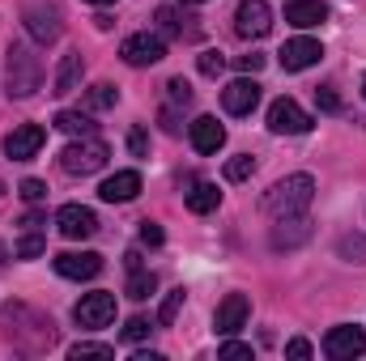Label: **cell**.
Listing matches in <instances>:
<instances>
[{
  "label": "cell",
  "mask_w": 366,
  "mask_h": 361,
  "mask_svg": "<svg viewBox=\"0 0 366 361\" xmlns=\"http://www.w3.org/2000/svg\"><path fill=\"white\" fill-rule=\"evenodd\" d=\"M167 106H192V86L183 81V77H175V81H167Z\"/></svg>",
  "instance_id": "obj_31"
},
{
  "label": "cell",
  "mask_w": 366,
  "mask_h": 361,
  "mask_svg": "<svg viewBox=\"0 0 366 361\" xmlns=\"http://www.w3.org/2000/svg\"><path fill=\"white\" fill-rule=\"evenodd\" d=\"M115 102H119V90L111 81H98V86L86 90V111H111Z\"/></svg>",
  "instance_id": "obj_25"
},
{
  "label": "cell",
  "mask_w": 366,
  "mask_h": 361,
  "mask_svg": "<svg viewBox=\"0 0 366 361\" xmlns=\"http://www.w3.org/2000/svg\"><path fill=\"white\" fill-rule=\"evenodd\" d=\"M98 195H102L107 204H128V200L141 195V175H137V171H115L111 179H102Z\"/></svg>",
  "instance_id": "obj_17"
},
{
  "label": "cell",
  "mask_w": 366,
  "mask_h": 361,
  "mask_svg": "<svg viewBox=\"0 0 366 361\" xmlns=\"http://www.w3.org/2000/svg\"><path fill=\"white\" fill-rule=\"evenodd\" d=\"M141 243H145V247H162V243H167L162 225H158V221H141Z\"/></svg>",
  "instance_id": "obj_38"
},
{
  "label": "cell",
  "mask_w": 366,
  "mask_h": 361,
  "mask_svg": "<svg viewBox=\"0 0 366 361\" xmlns=\"http://www.w3.org/2000/svg\"><path fill=\"white\" fill-rule=\"evenodd\" d=\"M247 315H252V302H247V293H226V298L217 302L213 332H217V336H234L239 327H247Z\"/></svg>",
  "instance_id": "obj_10"
},
{
  "label": "cell",
  "mask_w": 366,
  "mask_h": 361,
  "mask_svg": "<svg viewBox=\"0 0 366 361\" xmlns=\"http://www.w3.org/2000/svg\"><path fill=\"white\" fill-rule=\"evenodd\" d=\"M154 289H158V276H154V272H145V268H137L132 276H128V289H124V293H128L132 302H145Z\"/></svg>",
  "instance_id": "obj_26"
},
{
  "label": "cell",
  "mask_w": 366,
  "mask_h": 361,
  "mask_svg": "<svg viewBox=\"0 0 366 361\" xmlns=\"http://www.w3.org/2000/svg\"><path fill=\"white\" fill-rule=\"evenodd\" d=\"M311 123L315 119L294 98H277L269 106V132H277V136H302V132H311Z\"/></svg>",
  "instance_id": "obj_5"
},
{
  "label": "cell",
  "mask_w": 366,
  "mask_h": 361,
  "mask_svg": "<svg viewBox=\"0 0 366 361\" xmlns=\"http://www.w3.org/2000/svg\"><path fill=\"white\" fill-rule=\"evenodd\" d=\"M196 64H200V73H204V77H217V73L226 68V56H222V51H200V60H196Z\"/></svg>",
  "instance_id": "obj_33"
},
{
  "label": "cell",
  "mask_w": 366,
  "mask_h": 361,
  "mask_svg": "<svg viewBox=\"0 0 366 361\" xmlns=\"http://www.w3.org/2000/svg\"><path fill=\"white\" fill-rule=\"evenodd\" d=\"M43 141H47V132H43L39 123H21V128H13V132L4 136V153H9L13 162H30V158L43 149Z\"/></svg>",
  "instance_id": "obj_12"
},
{
  "label": "cell",
  "mask_w": 366,
  "mask_h": 361,
  "mask_svg": "<svg viewBox=\"0 0 366 361\" xmlns=\"http://www.w3.org/2000/svg\"><path fill=\"white\" fill-rule=\"evenodd\" d=\"M21 200H30V204H39V200H47V183L43 179H21Z\"/></svg>",
  "instance_id": "obj_36"
},
{
  "label": "cell",
  "mask_w": 366,
  "mask_h": 361,
  "mask_svg": "<svg viewBox=\"0 0 366 361\" xmlns=\"http://www.w3.org/2000/svg\"><path fill=\"white\" fill-rule=\"evenodd\" d=\"M119 56H124V64H132V68H149V64H158L162 56H167V39L162 34H128L124 39V47H119Z\"/></svg>",
  "instance_id": "obj_6"
},
{
  "label": "cell",
  "mask_w": 366,
  "mask_h": 361,
  "mask_svg": "<svg viewBox=\"0 0 366 361\" xmlns=\"http://www.w3.org/2000/svg\"><path fill=\"white\" fill-rule=\"evenodd\" d=\"M149 332H154V323H149V319H141V315H132V319L124 323V340H128V345H137V340H145Z\"/></svg>",
  "instance_id": "obj_32"
},
{
  "label": "cell",
  "mask_w": 366,
  "mask_h": 361,
  "mask_svg": "<svg viewBox=\"0 0 366 361\" xmlns=\"http://www.w3.org/2000/svg\"><path fill=\"white\" fill-rule=\"evenodd\" d=\"M154 21H158V30H162L167 39H196V34H200L196 17H187V13L171 9V4H162V9L154 13Z\"/></svg>",
  "instance_id": "obj_20"
},
{
  "label": "cell",
  "mask_w": 366,
  "mask_h": 361,
  "mask_svg": "<svg viewBox=\"0 0 366 361\" xmlns=\"http://www.w3.org/2000/svg\"><path fill=\"white\" fill-rule=\"evenodd\" d=\"M128 149H132V158H145L149 153V132L145 128H132L128 132Z\"/></svg>",
  "instance_id": "obj_37"
},
{
  "label": "cell",
  "mask_w": 366,
  "mask_h": 361,
  "mask_svg": "<svg viewBox=\"0 0 366 361\" xmlns=\"http://www.w3.org/2000/svg\"><path fill=\"white\" fill-rule=\"evenodd\" d=\"M51 264H56V272H60L64 280H94V276L102 272V255H94V251H64V255H56Z\"/></svg>",
  "instance_id": "obj_14"
},
{
  "label": "cell",
  "mask_w": 366,
  "mask_h": 361,
  "mask_svg": "<svg viewBox=\"0 0 366 361\" xmlns=\"http://www.w3.org/2000/svg\"><path fill=\"white\" fill-rule=\"evenodd\" d=\"M90 4H115V0H90Z\"/></svg>",
  "instance_id": "obj_46"
},
{
  "label": "cell",
  "mask_w": 366,
  "mask_h": 361,
  "mask_svg": "<svg viewBox=\"0 0 366 361\" xmlns=\"http://www.w3.org/2000/svg\"><path fill=\"white\" fill-rule=\"evenodd\" d=\"M234 30H239L243 39H264V34L273 30V9H269V0H243L239 13H234Z\"/></svg>",
  "instance_id": "obj_11"
},
{
  "label": "cell",
  "mask_w": 366,
  "mask_h": 361,
  "mask_svg": "<svg viewBox=\"0 0 366 361\" xmlns=\"http://www.w3.org/2000/svg\"><path fill=\"white\" fill-rule=\"evenodd\" d=\"M281 68L285 73H302V68H311V64H320V56H324V47L315 43V39H290L281 51Z\"/></svg>",
  "instance_id": "obj_15"
},
{
  "label": "cell",
  "mask_w": 366,
  "mask_h": 361,
  "mask_svg": "<svg viewBox=\"0 0 366 361\" xmlns=\"http://www.w3.org/2000/svg\"><path fill=\"white\" fill-rule=\"evenodd\" d=\"M187 132H192V149H196V153H217V149L226 145V128H222L213 115H200Z\"/></svg>",
  "instance_id": "obj_19"
},
{
  "label": "cell",
  "mask_w": 366,
  "mask_h": 361,
  "mask_svg": "<svg viewBox=\"0 0 366 361\" xmlns=\"http://www.w3.org/2000/svg\"><path fill=\"white\" fill-rule=\"evenodd\" d=\"M315 102H320V111H328V115L341 111V93L332 90V86H320V90H315Z\"/></svg>",
  "instance_id": "obj_35"
},
{
  "label": "cell",
  "mask_w": 366,
  "mask_h": 361,
  "mask_svg": "<svg viewBox=\"0 0 366 361\" xmlns=\"http://www.w3.org/2000/svg\"><path fill=\"white\" fill-rule=\"evenodd\" d=\"M111 149L98 141V136H73V145L60 149V171L64 175H98L107 166Z\"/></svg>",
  "instance_id": "obj_4"
},
{
  "label": "cell",
  "mask_w": 366,
  "mask_h": 361,
  "mask_svg": "<svg viewBox=\"0 0 366 361\" xmlns=\"http://www.w3.org/2000/svg\"><path fill=\"white\" fill-rule=\"evenodd\" d=\"M183 302H187V289H183V285H179V289H171V293L162 298V306H158V323H162V327H171V323L179 319Z\"/></svg>",
  "instance_id": "obj_28"
},
{
  "label": "cell",
  "mask_w": 366,
  "mask_h": 361,
  "mask_svg": "<svg viewBox=\"0 0 366 361\" xmlns=\"http://www.w3.org/2000/svg\"><path fill=\"white\" fill-rule=\"evenodd\" d=\"M217 357H222V361H252V345H239V340H226V345L217 349Z\"/></svg>",
  "instance_id": "obj_34"
},
{
  "label": "cell",
  "mask_w": 366,
  "mask_h": 361,
  "mask_svg": "<svg viewBox=\"0 0 366 361\" xmlns=\"http://www.w3.org/2000/svg\"><path fill=\"white\" fill-rule=\"evenodd\" d=\"M311 238V221H307V213L302 217H281L273 225V247L277 251H294V247H302Z\"/></svg>",
  "instance_id": "obj_18"
},
{
  "label": "cell",
  "mask_w": 366,
  "mask_h": 361,
  "mask_svg": "<svg viewBox=\"0 0 366 361\" xmlns=\"http://www.w3.org/2000/svg\"><path fill=\"white\" fill-rule=\"evenodd\" d=\"M183 4H204V0H183Z\"/></svg>",
  "instance_id": "obj_47"
},
{
  "label": "cell",
  "mask_w": 366,
  "mask_h": 361,
  "mask_svg": "<svg viewBox=\"0 0 366 361\" xmlns=\"http://www.w3.org/2000/svg\"><path fill=\"white\" fill-rule=\"evenodd\" d=\"M4 77H9V98H30L43 86V64L26 43H13L4 51Z\"/></svg>",
  "instance_id": "obj_3"
},
{
  "label": "cell",
  "mask_w": 366,
  "mask_h": 361,
  "mask_svg": "<svg viewBox=\"0 0 366 361\" xmlns=\"http://www.w3.org/2000/svg\"><path fill=\"white\" fill-rule=\"evenodd\" d=\"M324 17H328V4H324V0H290V4H285V21L298 26V30H311V26H320Z\"/></svg>",
  "instance_id": "obj_22"
},
{
  "label": "cell",
  "mask_w": 366,
  "mask_h": 361,
  "mask_svg": "<svg viewBox=\"0 0 366 361\" xmlns=\"http://www.w3.org/2000/svg\"><path fill=\"white\" fill-rule=\"evenodd\" d=\"M222 106H226L230 115H252V111L260 106V86H256L252 77H239V81H230V86L222 90Z\"/></svg>",
  "instance_id": "obj_16"
},
{
  "label": "cell",
  "mask_w": 366,
  "mask_h": 361,
  "mask_svg": "<svg viewBox=\"0 0 366 361\" xmlns=\"http://www.w3.org/2000/svg\"><path fill=\"white\" fill-rule=\"evenodd\" d=\"M43 251H47V238H43L39 230H26V234L17 238V247H13V255H17V260H39Z\"/></svg>",
  "instance_id": "obj_27"
},
{
  "label": "cell",
  "mask_w": 366,
  "mask_h": 361,
  "mask_svg": "<svg viewBox=\"0 0 366 361\" xmlns=\"http://www.w3.org/2000/svg\"><path fill=\"white\" fill-rule=\"evenodd\" d=\"M311 200H315V179L311 175H285V179H277L269 191H264V200H260V208L281 221V217H302L307 208H311Z\"/></svg>",
  "instance_id": "obj_1"
},
{
  "label": "cell",
  "mask_w": 366,
  "mask_h": 361,
  "mask_svg": "<svg viewBox=\"0 0 366 361\" xmlns=\"http://www.w3.org/2000/svg\"><path fill=\"white\" fill-rule=\"evenodd\" d=\"M362 93H366V77H362Z\"/></svg>",
  "instance_id": "obj_48"
},
{
  "label": "cell",
  "mask_w": 366,
  "mask_h": 361,
  "mask_svg": "<svg viewBox=\"0 0 366 361\" xmlns=\"http://www.w3.org/2000/svg\"><path fill=\"white\" fill-rule=\"evenodd\" d=\"M0 195H4V183H0Z\"/></svg>",
  "instance_id": "obj_49"
},
{
  "label": "cell",
  "mask_w": 366,
  "mask_h": 361,
  "mask_svg": "<svg viewBox=\"0 0 366 361\" xmlns=\"http://www.w3.org/2000/svg\"><path fill=\"white\" fill-rule=\"evenodd\" d=\"M73 319L81 323V327H90V332H98V327H107L111 319H115V293H86L77 306H73Z\"/></svg>",
  "instance_id": "obj_7"
},
{
  "label": "cell",
  "mask_w": 366,
  "mask_h": 361,
  "mask_svg": "<svg viewBox=\"0 0 366 361\" xmlns=\"http://www.w3.org/2000/svg\"><path fill=\"white\" fill-rule=\"evenodd\" d=\"M4 260H9V247H4V243H0V268H4Z\"/></svg>",
  "instance_id": "obj_45"
},
{
  "label": "cell",
  "mask_w": 366,
  "mask_h": 361,
  "mask_svg": "<svg viewBox=\"0 0 366 361\" xmlns=\"http://www.w3.org/2000/svg\"><path fill=\"white\" fill-rule=\"evenodd\" d=\"M0 319L13 323V327H4V332H9V340H13L17 349H26V336H34V353H47V349L56 345V323H51L47 315H39V310L21 306V302H9V306L0 310Z\"/></svg>",
  "instance_id": "obj_2"
},
{
  "label": "cell",
  "mask_w": 366,
  "mask_h": 361,
  "mask_svg": "<svg viewBox=\"0 0 366 361\" xmlns=\"http://www.w3.org/2000/svg\"><path fill=\"white\" fill-rule=\"evenodd\" d=\"M81 77H86V60H81V51H69L64 60H60V68H56V81H51V93H77L81 90Z\"/></svg>",
  "instance_id": "obj_21"
},
{
  "label": "cell",
  "mask_w": 366,
  "mask_h": 361,
  "mask_svg": "<svg viewBox=\"0 0 366 361\" xmlns=\"http://www.w3.org/2000/svg\"><path fill=\"white\" fill-rule=\"evenodd\" d=\"M252 175H256V158L252 153H239V158L226 162V179L230 183H243V179H252Z\"/></svg>",
  "instance_id": "obj_29"
},
{
  "label": "cell",
  "mask_w": 366,
  "mask_h": 361,
  "mask_svg": "<svg viewBox=\"0 0 366 361\" xmlns=\"http://www.w3.org/2000/svg\"><path fill=\"white\" fill-rule=\"evenodd\" d=\"M158 119H162V128H167L171 136H179V106H162V115H158Z\"/></svg>",
  "instance_id": "obj_39"
},
{
  "label": "cell",
  "mask_w": 366,
  "mask_h": 361,
  "mask_svg": "<svg viewBox=\"0 0 366 361\" xmlns=\"http://www.w3.org/2000/svg\"><path fill=\"white\" fill-rule=\"evenodd\" d=\"M239 68H243V73H260V68H264V56H260V51H252V56H239Z\"/></svg>",
  "instance_id": "obj_41"
},
{
  "label": "cell",
  "mask_w": 366,
  "mask_h": 361,
  "mask_svg": "<svg viewBox=\"0 0 366 361\" xmlns=\"http://www.w3.org/2000/svg\"><path fill=\"white\" fill-rule=\"evenodd\" d=\"M217 204H222V191H217V183H196V187L187 191V208H192L196 217L213 213Z\"/></svg>",
  "instance_id": "obj_23"
},
{
  "label": "cell",
  "mask_w": 366,
  "mask_h": 361,
  "mask_svg": "<svg viewBox=\"0 0 366 361\" xmlns=\"http://www.w3.org/2000/svg\"><path fill=\"white\" fill-rule=\"evenodd\" d=\"M124 264H128V272H137V268H141V251H128V255H124Z\"/></svg>",
  "instance_id": "obj_43"
},
{
  "label": "cell",
  "mask_w": 366,
  "mask_h": 361,
  "mask_svg": "<svg viewBox=\"0 0 366 361\" xmlns=\"http://www.w3.org/2000/svg\"><path fill=\"white\" fill-rule=\"evenodd\" d=\"M341 255H366V238H341Z\"/></svg>",
  "instance_id": "obj_42"
},
{
  "label": "cell",
  "mask_w": 366,
  "mask_h": 361,
  "mask_svg": "<svg viewBox=\"0 0 366 361\" xmlns=\"http://www.w3.org/2000/svg\"><path fill=\"white\" fill-rule=\"evenodd\" d=\"M56 128L69 132V136H94L98 123H94L86 111H60V115H56Z\"/></svg>",
  "instance_id": "obj_24"
},
{
  "label": "cell",
  "mask_w": 366,
  "mask_h": 361,
  "mask_svg": "<svg viewBox=\"0 0 366 361\" xmlns=\"http://www.w3.org/2000/svg\"><path fill=\"white\" fill-rule=\"evenodd\" d=\"M21 225H26V230H39V225H43V213H30V217H26Z\"/></svg>",
  "instance_id": "obj_44"
},
{
  "label": "cell",
  "mask_w": 366,
  "mask_h": 361,
  "mask_svg": "<svg viewBox=\"0 0 366 361\" xmlns=\"http://www.w3.org/2000/svg\"><path fill=\"white\" fill-rule=\"evenodd\" d=\"M21 17H26V30H30L34 43H56L64 34V21H60V9L56 4H30Z\"/></svg>",
  "instance_id": "obj_9"
},
{
  "label": "cell",
  "mask_w": 366,
  "mask_h": 361,
  "mask_svg": "<svg viewBox=\"0 0 366 361\" xmlns=\"http://www.w3.org/2000/svg\"><path fill=\"white\" fill-rule=\"evenodd\" d=\"M56 225H60V234L73 238V243H81V238H94V234H98V217H94L90 208H81V204H64V208L56 213Z\"/></svg>",
  "instance_id": "obj_13"
},
{
  "label": "cell",
  "mask_w": 366,
  "mask_h": 361,
  "mask_svg": "<svg viewBox=\"0 0 366 361\" xmlns=\"http://www.w3.org/2000/svg\"><path fill=\"white\" fill-rule=\"evenodd\" d=\"M69 357L81 361V357H115V349L111 345H94V340H77L73 349H69Z\"/></svg>",
  "instance_id": "obj_30"
},
{
  "label": "cell",
  "mask_w": 366,
  "mask_h": 361,
  "mask_svg": "<svg viewBox=\"0 0 366 361\" xmlns=\"http://www.w3.org/2000/svg\"><path fill=\"white\" fill-rule=\"evenodd\" d=\"M324 353L332 361H354V357H362L366 353V332L354 323H345V327H332L328 336H324Z\"/></svg>",
  "instance_id": "obj_8"
},
{
  "label": "cell",
  "mask_w": 366,
  "mask_h": 361,
  "mask_svg": "<svg viewBox=\"0 0 366 361\" xmlns=\"http://www.w3.org/2000/svg\"><path fill=\"white\" fill-rule=\"evenodd\" d=\"M285 357L307 361V357H311V340H302V336H298V340H290V345H285Z\"/></svg>",
  "instance_id": "obj_40"
}]
</instances>
